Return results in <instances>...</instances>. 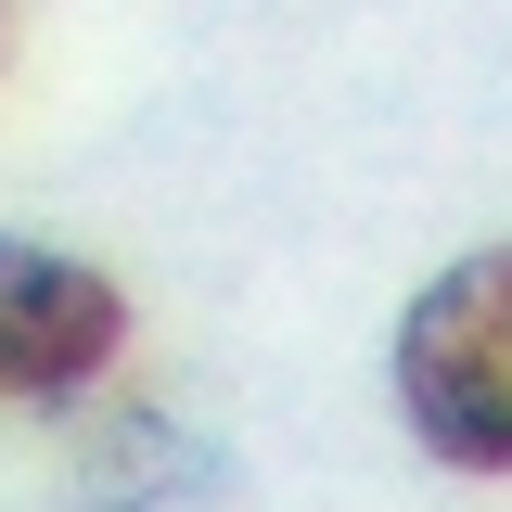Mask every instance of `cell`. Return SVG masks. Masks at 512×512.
<instances>
[{"mask_svg":"<svg viewBox=\"0 0 512 512\" xmlns=\"http://www.w3.org/2000/svg\"><path fill=\"white\" fill-rule=\"evenodd\" d=\"M397 410L461 474H512V244L461 256L397 320Z\"/></svg>","mask_w":512,"mask_h":512,"instance_id":"1","label":"cell"},{"mask_svg":"<svg viewBox=\"0 0 512 512\" xmlns=\"http://www.w3.org/2000/svg\"><path fill=\"white\" fill-rule=\"evenodd\" d=\"M116 346H128V295L90 256L0 231V397H77Z\"/></svg>","mask_w":512,"mask_h":512,"instance_id":"2","label":"cell"}]
</instances>
